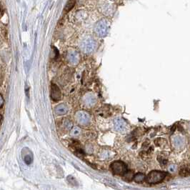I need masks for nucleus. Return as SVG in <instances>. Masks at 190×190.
<instances>
[{
  "instance_id": "9",
  "label": "nucleus",
  "mask_w": 190,
  "mask_h": 190,
  "mask_svg": "<svg viewBox=\"0 0 190 190\" xmlns=\"http://www.w3.org/2000/svg\"><path fill=\"white\" fill-rule=\"evenodd\" d=\"M67 58H68L69 61L72 64H77L79 62V56L76 53H70V54H69Z\"/></svg>"
},
{
  "instance_id": "1",
  "label": "nucleus",
  "mask_w": 190,
  "mask_h": 190,
  "mask_svg": "<svg viewBox=\"0 0 190 190\" xmlns=\"http://www.w3.org/2000/svg\"><path fill=\"white\" fill-rule=\"evenodd\" d=\"M167 174V173L164 172V171H157V170L151 171L147 176V181L150 184H157V183L162 181L166 177Z\"/></svg>"
},
{
  "instance_id": "14",
  "label": "nucleus",
  "mask_w": 190,
  "mask_h": 190,
  "mask_svg": "<svg viewBox=\"0 0 190 190\" xmlns=\"http://www.w3.org/2000/svg\"><path fill=\"white\" fill-rule=\"evenodd\" d=\"M64 125L65 129H71L72 128V123H71L69 120H66Z\"/></svg>"
},
{
  "instance_id": "3",
  "label": "nucleus",
  "mask_w": 190,
  "mask_h": 190,
  "mask_svg": "<svg viewBox=\"0 0 190 190\" xmlns=\"http://www.w3.org/2000/svg\"><path fill=\"white\" fill-rule=\"evenodd\" d=\"M76 118L79 124L85 125L90 122V117L85 111H79L76 114Z\"/></svg>"
},
{
  "instance_id": "16",
  "label": "nucleus",
  "mask_w": 190,
  "mask_h": 190,
  "mask_svg": "<svg viewBox=\"0 0 190 190\" xmlns=\"http://www.w3.org/2000/svg\"><path fill=\"white\" fill-rule=\"evenodd\" d=\"M3 103H4V99H3L2 95H1V107H3Z\"/></svg>"
},
{
  "instance_id": "4",
  "label": "nucleus",
  "mask_w": 190,
  "mask_h": 190,
  "mask_svg": "<svg viewBox=\"0 0 190 190\" xmlns=\"http://www.w3.org/2000/svg\"><path fill=\"white\" fill-rule=\"evenodd\" d=\"M50 97L54 101H59L61 98V91L58 86L55 84H51L50 87Z\"/></svg>"
},
{
  "instance_id": "12",
  "label": "nucleus",
  "mask_w": 190,
  "mask_h": 190,
  "mask_svg": "<svg viewBox=\"0 0 190 190\" xmlns=\"http://www.w3.org/2000/svg\"><path fill=\"white\" fill-rule=\"evenodd\" d=\"M80 133V129L79 127H74L71 128V135L72 136H77L79 135Z\"/></svg>"
},
{
  "instance_id": "5",
  "label": "nucleus",
  "mask_w": 190,
  "mask_h": 190,
  "mask_svg": "<svg viewBox=\"0 0 190 190\" xmlns=\"http://www.w3.org/2000/svg\"><path fill=\"white\" fill-rule=\"evenodd\" d=\"M114 127L117 131L122 132L126 129V122L121 118L117 117L114 120Z\"/></svg>"
},
{
  "instance_id": "7",
  "label": "nucleus",
  "mask_w": 190,
  "mask_h": 190,
  "mask_svg": "<svg viewBox=\"0 0 190 190\" xmlns=\"http://www.w3.org/2000/svg\"><path fill=\"white\" fill-rule=\"evenodd\" d=\"M55 111L58 115H64V114H67V112L68 111V108L65 104H61L56 107Z\"/></svg>"
},
{
  "instance_id": "8",
  "label": "nucleus",
  "mask_w": 190,
  "mask_h": 190,
  "mask_svg": "<svg viewBox=\"0 0 190 190\" xmlns=\"http://www.w3.org/2000/svg\"><path fill=\"white\" fill-rule=\"evenodd\" d=\"M173 143H174V145L177 148H180V147H181L184 145V138L180 137V136H177V137H174V139H173Z\"/></svg>"
},
{
  "instance_id": "13",
  "label": "nucleus",
  "mask_w": 190,
  "mask_h": 190,
  "mask_svg": "<svg viewBox=\"0 0 190 190\" xmlns=\"http://www.w3.org/2000/svg\"><path fill=\"white\" fill-rule=\"evenodd\" d=\"M24 161L27 164H30L31 162H32L33 158L31 155H26L24 158Z\"/></svg>"
},
{
  "instance_id": "15",
  "label": "nucleus",
  "mask_w": 190,
  "mask_h": 190,
  "mask_svg": "<svg viewBox=\"0 0 190 190\" xmlns=\"http://www.w3.org/2000/svg\"><path fill=\"white\" fill-rule=\"evenodd\" d=\"M176 168H177V167H176L175 165H171L169 167V171H174L176 170Z\"/></svg>"
},
{
  "instance_id": "11",
  "label": "nucleus",
  "mask_w": 190,
  "mask_h": 190,
  "mask_svg": "<svg viewBox=\"0 0 190 190\" xmlns=\"http://www.w3.org/2000/svg\"><path fill=\"white\" fill-rule=\"evenodd\" d=\"M144 179H145V175L141 173H138V174H135L134 177V180L137 183L143 182Z\"/></svg>"
},
{
  "instance_id": "2",
  "label": "nucleus",
  "mask_w": 190,
  "mask_h": 190,
  "mask_svg": "<svg viewBox=\"0 0 190 190\" xmlns=\"http://www.w3.org/2000/svg\"><path fill=\"white\" fill-rule=\"evenodd\" d=\"M111 171L115 175H124L127 171V166L121 161H115L110 165Z\"/></svg>"
},
{
  "instance_id": "10",
  "label": "nucleus",
  "mask_w": 190,
  "mask_h": 190,
  "mask_svg": "<svg viewBox=\"0 0 190 190\" xmlns=\"http://www.w3.org/2000/svg\"><path fill=\"white\" fill-rule=\"evenodd\" d=\"M76 0H68L67 3L66 4L65 7H64V11L65 12H69V11H71L73 7L75 5Z\"/></svg>"
},
{
  "instance_id": "6",
  "label": "nucleus",
  "mask_w": 190,
  "mask_h": 190,
  "mask_svg": "<svg viewBox=\"0 0 190 190\" xmlns=\"http://www.w3.org/2000/svg\"><path fill=\"white\" fill-rule=\"evenodd\" d=\"M97 102V99L94 97L93 94H88L87 95L85 96L84 97V103L87 104L88 107H91V106L94 105Z\"/></svg>"
}]
</instances>
